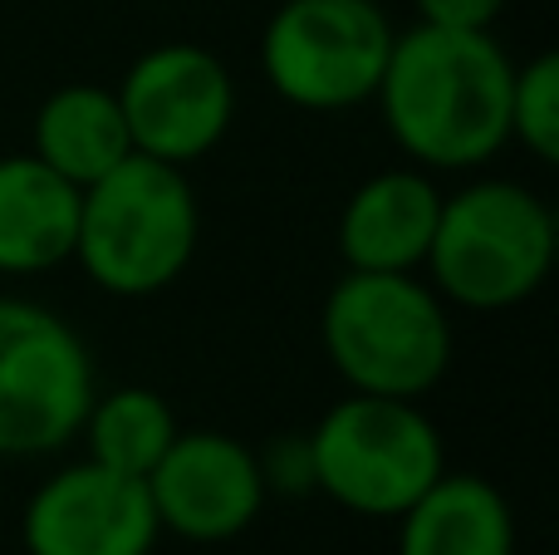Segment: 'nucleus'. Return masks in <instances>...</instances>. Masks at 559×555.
Returning <instances> with one entry per match:
<instances>
[{"label":"nucleus","mask_w":559,"mask_h":555,"mask_svg":"<svg viewBox=\"0 0 559 555\" xmlns=\"http://www.w3.org/2000/svg\"><path fill=\"white\" fill-rule=\"evenodd\" d=\"M515 59L491 29L423 25L393 35L378 114L403 157L423 173H472L511 143Z\"/></svg>","instance_id":"nucleus-1"},{"label":"nucleus","mask_w":559,"mask_h":555,"mask_svg":"<svg viewBox=\"0 0 559 555\" xmlns=\"http://www.w3.org/2000/svg\"><path fill=\"white\" fill-rule=\"evenodd\" d=\"M319 340L354 393L423 399L452 369V305L417 271H344L324 295Z\"/></svg>","instance_id":"nucleus-2"},{"label":"nucleus","mask_w":559,"mask_h":555,"mask_svg":"<svg viewBox=\"0 0 559 555\" xmlns=\"http://www.w3.org/2000/svg\"><path fill=\"white\" fill-rule=\"evenodd\" d=\"M202 241V206L187 167L128 153L114 173L79 192L74 261L98 291L147 300L192 265Z\"/></svg>","instance_id":"nucleus-3"},{"label":"nucleus","mask_w":559,"mask_h":555,"mask_svg":"<svg viewBox=\"0 0 559 555\" xmlns=\"http://www.w3.org/2000/svg\"><path fill=\"white\" fill-rule=\"evenodd\" d=\"M559 226L535 187L515 177H476L462 192L442 197L427 281L447 305L476 315L525 305L555 271Z\"/></svg>","instance_id":"nucleus-4"},{"label":"nucleus","mask_w":559,"mask_h":555,"mask_svg":"<svg viewBox=\"0 0 559 555\" xmlns=\"http://www.w3.org/2000/svg\"><path fill=\"white\" fill-rule=\"evenodd\" d=\"M305 448L314 492L354 517L397 521L447 472L442 428L417 399L348 393L305 433Z\"/></svg>","instance_id":"nucleus-5"},{"label":"nucleus","mask_w":559,"mask_h":555,"mask_svg":"<svg viewBox=\"0 0 559 555\" xmlns=\"http://www.w3.org/2000/svg\"><path fill=\"white\" fill-rule=\"evenodd\" d=\"M393 35L378 0H285L261 29V74L289 108L348 114L373 104Z\"/></svg>","instance_id":"nucleus-6"},{"label":"nucleus","mask_w":559,"mask_h":555,"mask_svg":"<svg viewBox=\"0 0 559 555\" xmlns=\"http://www.w3.org/2000/svg\"><path fill=\"white\" fill-rule=\"evenodd\" d=\"M94 393L84 334L49 305L0 295V458L69 448Z\"/></svg>","instance_id":"nucleus-7"},{"label":"nucleus","mask_w":559,"mask_h":555,"mask_svg":"<svg viewBox=\"0 0 559 555\" xmlns=\"http://www.w3.org/2000/svg\"><path fill=\"white\" fill-rule=\"evenodd\" d=\"M114 94L133 153L173 167H192L206 153H216L236 118L231 69L192 39H167V45L143 49Z\"/></svg>","instance_id":"nucleus-8"},{"label":"nucleus","mask_w":559,"mask_h":555,"mask_svg":"<svg viewBox=\"0 0 559 555\" xmlns=\"http://www.w3.org/2000/svg\"><path fill=\"white\" fill-rule=\"evenodd\" d=\"M143 487L153 497L157 527L197 546L241 536L271 497L261 452L222 428H177Z\"/></svg>","instance_id":"nucleus-9"},{"label":"nucleus","mask_w":559,"mask_h":555,"mask_svg":"<svg viewBox=\"0 0 559 555\" xmlns=\"http://www.w3.org/2000/svg\"><path fill=\"white\" fill-rule=\"evenodd\" d=\"M25 555H153L157 511L143 477H123L98 462L49 472L25 501Z\"/></svg>","instance_id":"nucleus-10"},{"label":"nucleus","mask_w":559,"mask_h":555,"mask_svg":"<svg viewBox=\"0 0 559 555\" xmlns=\"http://www.w3.org/2000/svg\"><path fill=\"white\" fill-rule=\"evenodd\" d=\"M442 216V187L423 167H388L348 192L338 256L348 271H423Z\"/></svg>","instance_id":"nucleus-11"},{"label":"nucleus","mask_w":559,"mask_h":555,"mask_svg":"<svg viewBox=\"0 0 559 555\" xmlns=\"http://www.w3.org/2000/svg\"><path fill=\"white\" fill-rule=\"evenodd\" d=\"M79 187L35 153L0 157V275H45L74 261Z\"/></svg>","instance_id":"nucleus-12"},{"label":"nucleus","mask_w":559,"mask_h":555,"mask_svg":"<svg viewBox=\"0 0 559 555\" xmlns=\"http://www.w3.org/2000/svg\"><path fill=\"white\" fill-rule=\"evenodd\" d=\"M397 555H515V517L496 482L442 472L397 517Z\"/></svg>","instance_id":"nucleus-13"},{"label":"nucleus","mask_w":559,"mask_h":555,"mask_svg":"<svg viewBox=\"0 0 559 555\" xmlns=\"http://www.w3.org/2000/svg\"><path fill=\"white\" fill-rule=\"evenodd\" d=\"M29 153L84 192L88 182H98L104 173H114V167L133 153V138H128L118 94L104 88V84L55 88V94L35 108Z\"/></svg>","instance_id":"nucleus-14"},{"label":"nucleus","mask_w":559,"mask_h":555,"mask_svg":"<svg viewBox=\"0 0 559 555\" xmlns=\"http://www.w3.org/2000/svg\"><path fill=\"white\" fill-rule=\"evenodd\" d=\"M79 438L88 448L84 452L88 462L123 472V477H147L157 468V458L167 452V442L177 438V418L157 389L123 383V389L94 393Z\"/></svg>","instance_id":"nucleus-15"},{"label":"nucleus","mask_w":559,"mask_h":555,"mask_svg":"<svg viewBox=\"0 0 559 555\" xmlns=\"http://www.w3.org/2000/svg\"><path fill=\"white\" fill-rule=\"evenodd\" d=\"M511 143H521L535 163L550 167L559 157V55L540 49L515 64L511 79Z\"/></svg>","instance_id":"nucleus-16"},{"label":"nucleus","mask_w":559,"mask_h":555,"mask_svg":"<svg viewBox=\"0 0 559 555\" xmlns=\"http://www.w3.org/2000/svg\"><path fill=\"white\" fill-rule=\"evenodd\" d=\"M423 25H447V29H491L501 20L506 0H413Z\"/></svg>","instance_id":"nucleus-17"},{"label":"nucleus","mask_w":559,"mask_h":555,"mask_svg":"<svg viewBox=\"0 0 559 555\" xmlns=\"http://www.w3.org/2000/svg\"><path fill=\"white\" fill-rule=\"evenodd\" d=\"M261 472H265V487H280V492H314L305 438H289L285 448L265 452V458H261Z\"/></svg>","instance_id":"nucleus-18"}]
</instances>
